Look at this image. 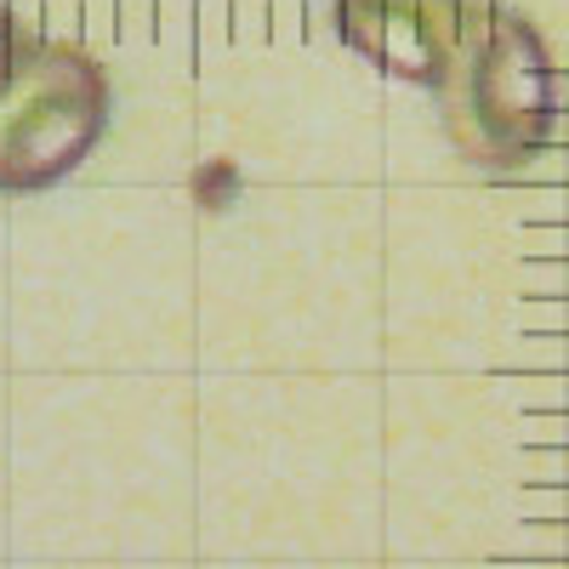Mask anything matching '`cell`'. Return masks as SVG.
<instances>
[{"mask_svg": "<svg viewBox=\"0 0 569 569\" xmlns=\"http://www.w3.org/2000/svg\"><path fill=\"white\" fill-rule=\"evenodd\" d=\"M109 131V74L69 40L0 7V188L34 194L91 160Z\"/></svg>", "mask_w": 569, "mask_h": 569, "instance_id": "cell-2", "label": "cell"}, {"mask_svg": "<svg viewBox=\"0 0 569 569\" xmlns=\"http://www.w3.org/2000/svg\"><path fill=\"white\" fill-rule=\"evenodd\" d=\"M439 114L456 154L479 171H525L558 131V69L541 29L507 0H467Z\"/></svg>", "mask_w": 569, "mask_h": 569, "instance_id": "cell-1", "label": "cell"}, {"mask_svg": "<svg viewBox=\"0 0 569 569\" xmlns=\"http://www.w3.org/2000/svg\"><path fill=\"white\" fill-rule=\"evenodd\" d=\"M467 0H337V29L353 52L410 86H439L461 40Z\"/></svg>", "mask_w": 569, "mask_h": 569, "instance_id": "cell-3", "label": "cell"}]
</instances>
